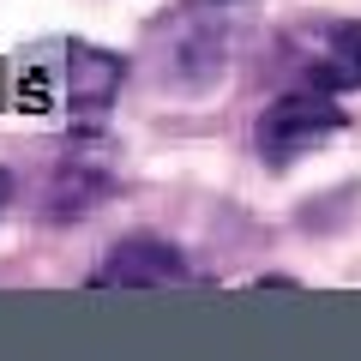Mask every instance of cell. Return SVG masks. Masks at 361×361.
<instances>
[{
	"instance_id": "6da1fadb",
	"label": "cell",
	"mask_w": 361,
	"mask_h": 361,
	"mask_svg": "<svg viewBox=\"0 0 361 361\" xmlns=\"http://www.w3.org/2000/svg\"><path fill=\"white\" fill-rule=\"evenodd\" d=\"M271 73L289 90H355L361 85V18H307L271 49Z\"/></svg>"
},
{
	"instance_id": "7a4b0ae2",
	"label": "cell",
	"mask_w": 361,
	"mask_h": 361,
	"mask_svg": "<svg viewBox=\"0 0 361 361\" xmlns=\"http://www.w3.org/2000/svg\"><path fill=\"white\" fill-rule=\"evenodd\" d=\"M343 121L349 115L331 103V90H283V97L259 115L253 145H259V157H265L271 169H289L295 157L319 151L331 133H343Z\"/></svg>"
},
{
	"instance_id": "3957f363",
	"label": "cell",
	"mask_w": 361,
	"mask_h": 361,
	"mask_svg": "<svg viewBox=\"0 0 361 361\" xmlns=\"http://www.w3.org/2000/svg\"><path fill=\"white\" fill-rule=\"evenodd\" d=\"M217 0H199V6H180V18L163 30L169 54H163V85H211L223 73V54H229V13H211Z\"/></svg>"
},
{
	"instance_id": "277c9868",
	"label": "cell",
	"mask_w": 361,
	"mask_h": 361,
	"mask_svg": "<svg viewBox=\"0 0 361 361\" xmlns=\"http://www.w3.org/2000/svg\"><path fill=\"white\" fill-rule=\"evenodd\" d=\"M187 277H193L187 259L163 235H127V241H115L103 253V265H97L90 283L97 289H169V283H187Z\"/></svg>"
},
{
	"instance_id": "5b68a950",
	"label": "cell",
	"mask_w": 361,
	"mask_h": 361,
	"mask_svg": "<svg viewBox=\"0 0 361 361\" xmlns=\"http://www.w3.org/2000/svg\"><path fill=\"white\" fill-rule=\"evenodd\" d=\"M49 54H54V78H61V103L66 109H85V115L109 109V97H115L121 78H127L121 54L90 49V42H54Z\"/></svg>"
},
{
	"instance_id": "8992f818",
	"label": "cell",
	"mask_w": 361,
	"mask_h": 361,
	"mask_svg": "<svg viewBox=\"0 0 361 361\" xmlns=\"http://www.w3.org/2000/svg\"><path fill=\"white\" fill-rule=\"evenodd\" d=\"M13 205V175H6V169H0V211Z\"/></svg>"
}]
</instances>
